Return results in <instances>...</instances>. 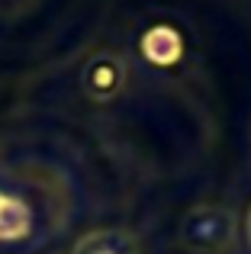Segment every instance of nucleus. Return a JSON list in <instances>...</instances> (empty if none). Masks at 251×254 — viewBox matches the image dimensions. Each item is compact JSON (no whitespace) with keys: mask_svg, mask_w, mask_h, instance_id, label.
<instances>
[{"mask_svg":"<svg viewBox=\"0 0 251 254\" xmlns=\"http://www.w3.org/2000/svg\"><path fill=\"white\" fill-rule=\"evenodd\" d=\"M235 212L229 206H193L181 219L177 242L190 254H222L235 242Z\"/></svg>","mask_w":251,"mask_h":254,"instance_id":"nucleus-1","label":"nucleus"},{"mask_svg":"<svg viewBox=\"0 0 251 254\" xmlns=\"http://www.w3.org/2000/svg\"><path fill=\"white\" fill-rule=\"evenodd\" d=\"M81 84H84V93H87L90 100H100V103L116 100L123 93V87H126L123 58L113 55V52H97V55L87 62V68H84Z\"/></svg>","mask_w":251,"mask_h":254,"instance_id":"nucleus-2","label":"nucleus"},{"mask_svg":"<svg viewBox=\"0 0 251 254\" xmlns=\"http://www.w3.org/2000/svg\"><path fill=\"white\" fill-rule=\"evenodd\" d=\"M71 254H142V245L129 229H97L77 238Z\"/></svg>","mask_w":251,"mask_h":254,"instance_id":"nucleus-3","label":"nucleus"},{"mask_svg":"<svg viewBox=\"0 0 251 254\" xmlns=\"http://www.w3.org/2000/svg\"><path fill=\"white\" fill-rule=\"evenodd\" d=\"M32 229V212L26 199L0 190V242H19Z\"/></svg>","mask_w":251,"mask_h":254,"instance_id":"nucleus-4","label":"nucleus"},{"mask_svg":"<svg viewBox=\"0 0 251 254\" xmlns=\"http://www.w3.org/2000/svg\"><path fill=\"white\" fill-rule=\"evenodd\" d=\"M142 52H145V58L155 62V64H174L184 52V42L171 26H155V29L145 32Z\"/></svg>","mask_w":251,"mask_h":254,"instance_id":"nucleus-5","label":"nucleus"},{"mask_svg":"<svg viewBox=\"0 0 251 254\" xmlns=\"http://www.w3.org/2000/svg\"><path fill=\"white\" fill-rule=\"evenodd\" d=\"M245 229H248V245H251V212H248V222H245Z\"/></svg>","mask_w":251,"mask_h":254,"instance_id":"nucleus-6","label":"nucleus"}]
</instances>
